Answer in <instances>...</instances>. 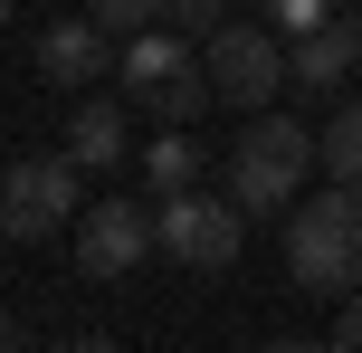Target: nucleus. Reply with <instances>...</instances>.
I'll use <instances>...</instances> for the list:
<instances>
[{"label":"nucleus","instance_id":"nucleus-1","mask_svg":"<svg viewBox=\"0 0 362 353\" xmlns=\"http://www.w3.org/2000/svg\"><path fill=\"white\" fill-rule=\"evenodd\" d=\"M286 277L305 296H362V191L353 182L286 210Z\"/></svg>","mask_w":362,"mask_h":353},{"label":"nucleus","instance_id":"nucleus-2","mask_svg":"<svg viewBox=\"0 0 362 353\" xmlns=\"http://www.w3.org/2000/svg\"><path fill=\"white\" fill-rule=\"evenodd\" d=\"M325 163V134H305L296 115H248L238 125V144H229V201L248 210V220H286V201H296V182Z\"/></svg>","mask_w":362,"mask_h":353},{"label":"nucleus","instance_id":"nucleus-3","mask_svg":"<svg viewBox=\"0 0 362 353\" xmlns=\"http://www.w3.org/2000/svg\"><path fill=\"white\" fill-rule=\"evenodd\" d=\"M115 86H124V105L163 115V125H191L200 105H219V96H210V57H200L181 29H144V38H124Z\"/></svg>","mask_w":362,"mask_h":353},{"label":"nucleus","instance_id":"nucleus-4","mask_svg":"<svg viewBox=\"0 0 362 353\" xmlns=\"http://www.w3.org/2000/svg\"><path fill=\"white\" fill-rule=\"evenodd\" d=\"M76 182H86L76 153H19V163L0 172V229H10L19 248L76 229V220H86V191H76Z\"/></svg>","mask_w":362,"mask_h":353},{"label":"nucleus","instance_id":"nucleus-5","mask_svg":"<svg viewBox=\"0 0 362 353\" xmlns=\"http://www.w3.org/2000/svg\"><path fill=\"white\" fill-rule=\"evenodd\" d=\"M200 57H210V96H219V105H238V115H267L276 86L296 76V57L276 48L267 29H238V19H219Z\"/></svg>","mask_w":362,"mask_h":353},{"label":"nucleus","instance_id":"nucleus-6","mask_svg":"<svg viewBox=\"0 0 362 353\" xmlns=\"http://www.w3.org/2000/svg\"><path fill=\"white\" fill-rule=\"evenodd\" d=\"M238 239H248V210L229 191H172L163 201V248L200 277H229L238 267Z\"/></svg>","mask_w":362,"mask_h":353},{"label":"nucleus","instance_id":"nucleus-7","mask_svg":"<svg viewBox=\"0 0 362 353\" xmlns=\"http://www.w3.org/2000/svg\"><path fill=\"white\" fill-rule=\"evenodd\" d=\"M153 248H163V210H144L134 191L86 201V220H76V267H86V277H134Z\"/></svg>","mask_w":362,"mask_h":353},{"label":"nucleus","instance_id":"nucleus-8","mask_svg":"<svg viewBox=\"0 0 362 353\" xmlns=\"http://www.w3.org/2000/svg\"><path fill=\"white\" fill-rule=\"evenodd\" d=\"M115 57H124V38L95 29V19H48V29H38V76H48V86H95Z\"/></svg>","mask_w":362,"mask_h":353},{"label":"nucleus","instance_id":"nucleus-9","mask_svg":"<svg viewBox=\"0 0 362 353\" xmlns=\"http://www.w3.org/2000/svg\"><path fill=\"white\" fill-rule=\"evenodd\" d=\"M67 153H76V172L115 182V172L134 163V105H76L67 115Z\"/></svg>","mask_w":362,"mask_h":353},{"label":"nucleus","instance_id":"nucleus-10","mask_svg":"<svg viewBox=\"0 0 362 353\" xmlns=\"http://www.w3.org/2000/svg\"><path fill=\"white\" fill-rule=\"evenodd\" d=\"M353 67H362V10H353V19H325V29L296 38V86H305V96H334Z\"/></svg>","mask_w":362,"mask_h":353},{"label":"nucleus","instance_id":"nucleus-11","mask_svg":"<svg viewBox=\"0 0 362 353\" xmlns=\"http://www.w3.org/2000/svg\"><path fill=\"white\" fill-rule=\"evenodd\" d=\"M200 172H210V153H200L181 125H172L163 144L144 153V191H153V201H172V191H200Z\"/></svg>","mask_w":362,"mask_h":353},{"label":"nucleus","instance_id":"nucleus-12","mask_svg":"<svg viewBox=\"0 0 362 353\" xmlns=\"http://www.w3.org/2000/svg\"><path fill=\"white\" fill-rule=\"evenodd\" d=\"M325 182L362 191V105H334V125H325Z\"/></svg>","mask_w":362,"mask_h":353},{"label":"nucleus","instance_id":"nucleus-13","mask_svg":"<svg viewBox=\"0 0 362 353\" xmlns=\"http://www.w3.org/2000/svg\"><path fill=\"white\" fill-rule=\"evenodd\" d=\"M86 19H95V29H115V38H144L153 19H163V0H86Z\"/></svg>","mask_w":362,"mask_h":353},{"label":"nucleus","instance_id":"nucleus-14","mask_svg":"<svg viewBox=\"0 0 362 353\" xmlns=\"http://www.w3.org/2000/svg\"><path fill=\"white\" fill-rule=\"evenodd\" d=\"M325 19H334V0H267V29H286V38L325 29Z\"/></svg>","mask_w":362,"mask_h":353},{"label":"nucleus","instance_id":"nucleus-15","mask_svg":"<svg viewBox=\"0 0 362 353\" xmlns=\"http://www.w3.org/2000/svg\"><path fill=\"white\" fill-rule=\"evenodd\" d=\"M229 10H238V0H163V19H172V29H219Z\"/></svg>","mask_w":362,"mask_h":353},{"label":"nucleus","instance_id":"nucleus-16","mask_svg":"<svg viewBox=\"0 0 362 353\" xmlns=\"http://www.w3.org/2000/svg\"><path fill=\"white\" fill-rule=\"evenodd\" d=\"M334 353H362V296H344V316H334Z\"/></svg>","mask_w":362,"mask_h":353}]
</instances>
